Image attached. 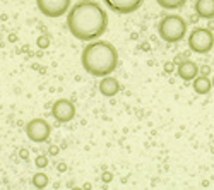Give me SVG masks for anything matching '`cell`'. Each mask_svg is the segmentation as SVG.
Returning <instances> with one entry per match:
<instances>
[{
  "instance_id": "11",
  "label": "cell",
  "mask_w": 214,
  "mask_h": 190,
  "mask_svg": "<svg viewBox=\"0 0 214 190\" xmlns=\"http://www.w3.org/2000/svg\"><path fill=\"white\" fill-rule=\"evenodd\" d=\"M194 11L200 19H214V0H195Z\"/></svg>"
},
{
  "instance_id": "12",
  "label": "cell",
  "mask_w": 214,
  "mask_h": 190,
  "mask_svg": "<svg viewBox=\"0 0 214 190\" xmlns=\"http://www.w3.org/2000/svg\"><path fill=\"white\" fill-rule=\"evenodd\" d=\"M192 87H194V91H195L197 94L204 96V94H207L211 89H212V81L209 79V75H200L199 74L192 81Z\"/></svg>"
},
{
  "instance_id": "2",
  "label": "cell",
  "mask_w": 214,
  "mask_h": 190,
  "mask_svg": "<svg viewBox=\"0 0 214 190\" xmlns=\"http://www.w3.org/2000/svg\"><path fill=\"white\" fill-rule=\"evenodd\" d=\"M81 65L92 77H106L118 67V50L105 40H92L82 48Z\"/></svg>"
},
{
  "instance_id": "5",
  "label": "cell",
  "mask_w": 214,
  "mask_h": 190,
  "mask_svg": "<svg viewBox=\"0 0 214 190\" xmlns=\"http://www.w3.org/2000/svg\"><path fill=\"white\" fill-rule=\"evenodd\" d=\"M38 11L50 19L63 17L72 7V0H36Z\"/></svg>"
},
{
  "instance_id": "23",
  "label": "cell",
  "mask_w": 214,
  "mask_h": 190,
  "mask_svg": "<svg viewBox=\"0 0 214 190\" xmlns=\"http://www.w3.org/2000/svg\"><path fill=\"white\" fill-rule=\"evenodd\" d=\"M207 27H209V29H214V19H209V26Z\"/></svg>"
},
{
  "instance_id": "17",
  "label": "cell",
  "mask_w": 214,
  "mask_h": 190,
  "mask_svg": "<svg viewBox=\"0 0 214 190\" xmlns=\"http://www.w3.org/2000/svg\"><path fill=\"white\" fill-rule=\"evenodd\" d=\"M163 69H165V72H166V74L177 72V63H175V62H166V63H165V67H163Z\"/></svg>"
},
{
  "instance_id": "21",
  "label": "cell",
  "mask_w": 214,
  "mask_h": 190,
  "mask_svg": "<svg viewBox=\"0 0 214 190\" xmlns=\"http://www.w3.org/2000/svg\"><path fill=\"white\" fill-rule=\"evenodd\" d=\"M50 154H52V156H57V154H58V147H57V146H50V151H48Z\"/></svg>"
},
{
  "instance_id": "22",
  "label": "cell",
  "mask_w": 214,
  "mask_h": 190,
  "mask_svg": "<svg viewBox=\"0 0 214 190\" xmlns=\"http://www.w3.org/2000/svg\"><path fill=\"white\" fill-rule=\"evenodd\" d=\"M65 170H67L65 163H60V164H58V171H62V173H63V171H65Z\"/></svg>"
},
{
  "instance_id": "3",
  "label": "cell",
  "mask_w": 214,
  "mask_h": 190,
  "mask_svg": "<svg viewBox=\"0 0 214 190\" xmlns=\"http://www.w3.org/2000/svg\"><path fill=\"white\" fill-rule=\"evenodd\" d=\"M188 31V24L182 15L178 14H168L159 21L158 24V34L165 43H180Z\"/></svg>"
},
{
  "instance_id": "9",
  "label": "cell",
  "mask_w": 214,
  "mask_h": 190,
  "mask_svg": "<svg viewBox=\"0 0 214 190\" xmlns=\"http://www.w3.org/2000/svg\"><path fill=\"white\" fill-rule=\"evenodd\" d=\"M177 75L182 79V81H194V79L199 75V65H197L195 62H192V60H182L180 63L177 65Z\"/></svg>"
},
{
  "instance_id": "1",
  "label": "cell",
  "mask_w": 214,
  "mask_h": 190,
  "mask_svg": "<svg viewBox=\"0 0 214 190\" xmlns=\"http://www.w3.org/2000/svg\"><path fill=\"white\" fill-rule=\"evenodd\" d=\"M67 27L75 40L89 43L106 33L108 14L96 0H79L67 12Z\"/></svg>"
},
{
  "instance_id": "19",
  "label": "cell",
  "mask_w": 214,
  "mask_h": 190,
  "mask_svg": "<svg viewBox=\"0 0 214 190\" xmlns=\"http://www.w3.org/2000/svg\"><path fill=\"white\" fill-rule=\"evenodd\" d=\"M199 74L200 75H209L211 74V67L209 65H202V67H199Z\"/></svg>"
},
{
  "instance_id": "10",
  "label": "cell",
  "mask_w": 214,
  "mask_h": 190,
  "mask_svg": "<svg viewBox=\"0 0 214 190\" xmlns=\"http://www.w3.org/2000/svg\"><path fill=\"white\" fill-rule=\"evenodd\" d=\"M98 89H100V93L103 94V96L113 98V96H117L118 91H120V82H118V79H115L113 75H106V77H101Z\"/></svg>"
},
{
  "instance_id": "18",
  "label": "cell",
  "mask_w": 214,
  "mask_h": 190,
  "mask_svg": "<svg viewBox=\"0 0 214 190\" xmlns=\"http://www.w3.org/2000/svg\"><path fill=\"white\" fill-rule=\"evenodd\" d=\"M101 180H103L105 183H110L111 180H113V175H111L110 171H103V175H101Z\"/></svg>"
},
{
  "instance_id": "25",
  "label": "cell",
  "mask_w": 214,
  "mask_h": 190,
  "mask_svg": "<svg viewBox=\"0 0 214 190\" xmlns=\"http://www.w3.org/2000/svg\"><path fill=\"white\" fill-rule=\"evenodd\" d=\"M212 87H214V77H212Z\"/></svg>"
},
{
  "instance_id": "7",
  "label": "cell",
  "mask_w": 214,
  "mask_h": 190,
  "mask_svg": "<svg viewBox=\"0 0 214 190\" xmlns=\"http://www.w3.org/2000/svg\"><path fill=\"white\" fill-rule=\"evenodd\" d=\"M52 115L57 122L60 123H69L70 120L75 116V106L74 103L67 98H62V99H57L52 106Z\"/></svg>"
},
{
  "instance_id": "15",
  "label": "cell",
  "mask_w": 214,
  "mask_h": 190,
  "mask_svg": "<svg viewBox=\"0 0 214 190\" xmlns=\"http://www.w3.org/2000/svg\"><path fill=\"white\" fill-rule=\"evenodd\" d=\"M34 164H36V168H46L48 166V158L45 156V154H40V156L36 158V159H34Z\"/></svg>"
},
{
  "instance_id": "14",
  "label": "cell",
  "mask_w": 214,
  "mask_h": 190,
  "mask_svg": "<svg viewBox=\"0 0 214 190\" xmlns=\"http://www.w3.org/2000/svg\"><path fill=\"white\" fill-rule=\"evenodd\" d=\"M31 183H33V187H36V188H45V187L48 185V176L45 175L43 171H38L33 175Z\"/></svg>"
},
{
  "instance_id": "16",
  "label": "cell",
  "mask_w": 214,
  "mask_h": 190,
  "mask_svg": "<svg viewBox=\"0 0 214 190\" xmlns=\"http://www.w3.org/2000/svg\"><path fill=\"white\" fill-rule=\"evenodd\" d=\"M38 46H40V48H48L50 46V36H46V34H41L40 38H38Z\"/></svg>"
},
{
  "instance_id": "6",
  "label": "cell",
  "mask_w": 214,
  "mask_h": 190,
  "mask_svg": "<svg viewBox=\"0 0 214 190\" xmlns=\"http://www.w3.org/2000/svg\"><path fill=\"white\" fill-rule=\"evenodd\" d=\"M52 134V125L45 118H33L26 123V135L29 141L41 144V142H46Z\"/></svg>"
},
{
  "instance_id": "13",
  "label": "cell",
  "mask_w": 214,
  "mask_h": 190,
  "mask_svg": "<svg viewBox=\"0 0 214 190\" xmlns=\"http://www.w3.org/2000/svg\"><path fill=\"white\" fill-rule=\"evenodd\" d=\"M187 0H156V4L165 11H177V9L183 7Z\"/></svg>"
},
{
  "instance_id": "4",
  "label": "cell",
  "mask_w": 214,
  "mask_h": 190,
  "mask_svg": "<svg viewBox=\"0 0 214 190\" xmlns=\"http://www.w3.org/2000/svg\"><path fill=\"white\" fill-rule=\"evenodd\" d=\"M214 48V34L209 27H194L188 34V50L197 55H206Z\"/></svg>"
},
{
  "instance_id": "8",
  "label": "cell",
  "mask_w": 214,
  "mask_h": 190,
  "mask_svg": "<svg viewBox=\"0 0 214 190\" xmlns=\"http://www.w3.org/2000/svg\"><path fill=\"white\" fill-rule=\"evenodd\" d=\"M103 4L106 5L108 11L115 12V14H134L139 11L140 5L144 4V0H103Z\"/></svg>"
},
{
  "instance_id": "24",
  "label": "cell",
  "mask_w": 214,
  "mask_h": 190,
  "mask_svg": "<svg viewBox=\"0 0 214 190\" xmlns=\"http://www.w3.org/2000/svg\"><path fill=\"white\" fill-rule=\"evenodd\" d=\"M9 41H15V34H11V36H9Z\"/></svg>"
},
{
  "instance_id": "20",
  "label": "cell",
  "mask_w": 214,
  "mask_h": 190,
  "mask_svg": "<svg viewBox=\"0 0 214 190\" xmlns=\"http://www.w3.org/2000/svg\"><path fill=\"white\" fill-rule=\"evenodd\" d=\"M19 156H21L22 159H28V158H29V153H28V149H21L19 151Z\"/></svg>"
}]
</instances>
